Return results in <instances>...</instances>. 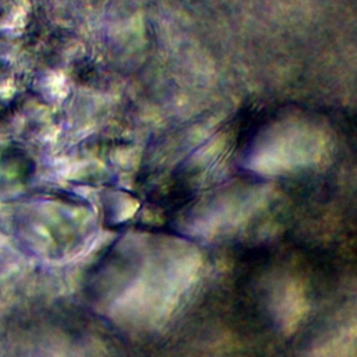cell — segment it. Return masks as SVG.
<instances>
[{
  "mask_svg": "<svg viewBox=\"0 0 357 357\" xmlns=\"http://www.w3.org/2000/svg\"><path fill=\"white\" fill-rule=\"evenodd\" d=\"M307 311V297L303 286L287 279L273 293V312L282 329L287 333L297 329Z\"/></svg>",
  "mask_w": 357,
  "mask_h": 357,
  "instance_id": "cell-2",
  "label": "cell"
},
{
  "mask_svg": "<svg viewBox=\"0 0 357 357\" xmlns=\"http://www.w3.org/2000/svg\"><path fill=\"white\" fill-rule=\"evenodd\" d=\"M357 354V290L337 311L328 331L311 346L307 357H356Z\"/></svg>",
  "mask_w": 357,
  "mask_h": 357,
  "instance_id": "cell-1",
  "label": "cell"
}]
</instances>
